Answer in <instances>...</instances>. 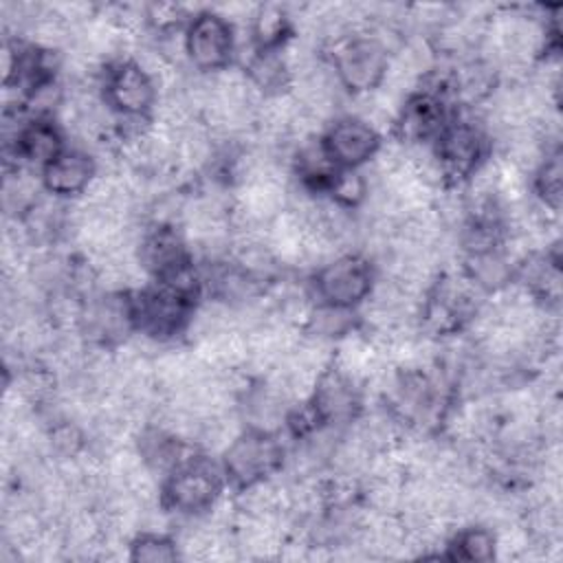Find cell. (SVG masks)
I'll return each mask as SVG.
<instances>
[{
  "mask_svg": "<svg viewBox=\"0 0 563 563\" xmlns=\"http://www.w3.org/2000/svg\"><path fill=\"white\" fill-rule=\"evenodd\" d=\"M130 303L134 332L156 343H165L187 332L196 297L165 282H154V286L132 290Z\"/></svg>",
  "mask_w": 563,
  "mask_h": 563,
  "instance_id": "cell-1",
  "label": "cell"
},
{
  "mask_svg": "<svg viewBox=\"0 0 563 563\" xmlns=\"http://www.w3.org/2000/svg\"><path fill=\"white\" fill-rule=\"evenodd\" d=\"M330 46V64L343 90H350L352 95H363L380 86L389 62V51L374 33L347 35Z\"/></svg>",
  "mask_w": 563,
  "mask_h": 563,
  "instance_id": "cell-2",
  "label": "cell"
},
{
  "mask_svg": "<svg viewBox=\"0 0 563 563\" xmlns=\"http://www.w3.org/2000/svg\"><path fill=\"white\" fill-rule=\"evenodd\" d=\"M284 464V446L277 433L260 429H242L222 451L224 477L238 486H251L273 477Z\"/></svg>",
  "mask_w": 563,
  "mask_h": 563,
  "instance_id": "cell-3",
  "label": "cell"
},
{
  "mask_svg": "<svg viewBox=\"0 0 563 563\" xmlns=\"http://www.w3.org/2000/svg\"><path fill=\"white\" fill-rule=\"evenodd\" d=\"M222 497V475L202 455L172 471L163 482L161 501L178 515H202Z\"/></svg>",
  "mask_w": 563,
  "mask_h": 563,
  "instance_id": "cell-4",
  "label": "cell"
},
{
  "mask_svg": "<svg viewBox=\"0 0 563 563\" xmlns=\"http://www.w3.org/2000/svg\"><path fill=\"white\" fill-rule=\"evenodd\" d=\"M486 130L475 119L451 117L446 121L433 145L446 185L466 180L486 161Z\"/></svg>",
  "mask_w": 563,
  "mask_h": 563,
  "instance_id": "cell-5",
  "label": "cell"
},
{
  "mask_svg": "<svg viewBox=\"0 0 563 563\" xmlns=\"http://www.w3.org/2000/svg\"><path fill=\"white\" fill-rule=\"evenodd\" d=\"M374 282V268L365 255L341 253L319 266L312 286L321 303L354 310L367 299Z\"/></svg>",
  "mask_w": 563,
  "mask_h": 563,
  "instance_id": "cell-6",
  "label": "cell"
},
{
  "mask_svg": "<svg viewBox=\"0 0 563 563\" xmlns=\"http://www.w3.org/2000/svg\"><path fill=\"white\" fill-rule=\"evenodd\" d=\"M101 99L114 117H150L158 101V88L132 59H117L103 70Z\"/></svg>",
  "mask_w": 563,
  "mask_h": 563,
  "instance_id": "cell-7",
  "label": "cell"
},
{
  "mask_svg": "<svg viewBox=\"0 0 563 563\" xmlns=\"http://www.w3.org/2000/svg\"><path fill=\"white\" fill-rule=\"evenodd\" d=\"M185 53L194 68L220 73L235 55V29L213 9H205L185 26Z\"/></svg>",
  "mask_w": 563,
  "mask_h": 563,
  "instance_id": "cell-8",
  "label": "cell"
},
{
  "mask_svg": "<svg viewBox=\"0 0 563 563\" xmlns=\"http://www.w3.org/2000/svg\"><path fill=\"white\" fill-rule=\"evenodd\" d=\"M187 246L189 244L178 227L152 224L136 242V257L145 275L154 277V282H163L191 266Z\"/></svg>",
  "mask_w": 563,
  "mask_h": 563,
  "instance_id": "cell-9",
  "label": "cell"
},
{
  "mask_svg": "<svg viewBox=\"0 0 563 563\" xmlns=\"http://www.w3.org/2000/svg\"><path fill=\"white\" fill-rule=\"evenodd\" d=\"M321 141L339 169H358L380 150V134L354 114L334 119Z\"/></svg>",
  "mask_w": 563,
  "mask_h": 563,
  "instance_id": "cell-10",
  "label": "cell"
},
{
  "mask_svg": "<svg viewBox=\"0 0 563 563\" xmlns=\"http://www.w3.org/2000/svg\"><path fill=\"white\" fill-rule=\"evenodd\" d=\"M310 402L323 424L343 429L356 422L363 411L361 383L345 376L336 367H328L319 376Z\"/></svg>",
  "mask_w": 563,
  "mask_h": 563,
  "instance_id": "cell-11",
  "label": "cell"
},
{
  "mask_svg": "<svg viewBox=\"0 0 563 563\" xmlns=\"http://www.w3.org/2000/svg\"><path fill=\"white\" fill-rule=\"evenodd\" d=\"M99 172L97 158L86 150H64L55 161H51L40 174L44 191L55 198L84 196Z\"/></svg>",
  "mask_w": 563,
  "mask_h": 563,
  "instance_id": "cell-12",
  "label": "cell"
},
{
  "mask_svg": "<svg viewBox=\"0 0 563 563\" xmlns=\"http://www.w3.org/2000/svg\"><path fill=\"white\" fill-rule=\"evenodd\" d=\"M462 273L486 295L497 292L506 288L510 282H515L517 262L501 242L490 249L464 253Z\"/></svg>",
  "mask_w": 563,
  "mask_h": 563,
  "instance_id": "cell-13",
  "label": "cell"
},
{
  "mask_svg": "<svg viewBox=\"0 0 563 563\" xmlns=\"http://www.w3.org/2000/svg\"><path fill=\"white\" fill-rule=\"evenodd\" d=\"M15 156L35 169H44L64 152V136L59 123L53 119H31L13 145Z\"/></svg>",
  "mask_w": 563,
  "mask_h": 563,
  "instance_id": "cell-14",
  "label": "cell"
},
{
  "mask_svg": "<svg viewBox=\"0 0 563 563\" xmlns=\"http://www.w3.org/2000/svg\"><path fill=\"white\" fill-rule=\"evenodd\" d=\"M356 330V314L352 308H341V306H330V303H314L303 332L330 343L341 341L350 332Z\"/></svg>",
  "mask_w": 563,
  "mask_h": 563,
  "instance_id": "cell-15",
  "label": "cell"
},
{
  "mask_svg": "<svg viewBox=\"0 0 563 563\" xmlns=\"http://www.w3.org/2000/svg\"><path fill=\"white\" fill-rule=\"evenodd\" d=\"M290 13L279 4H260L249 33L255 48H279L290 37Z\"/></svg>",
  "mask_w": 563,
  "mask_h": 563,
  "instance_id": "cell-16",
  "label": "cell"
},
{
  "mask_svg": "<svg viewBox=\"0 0 563 563\" xmlns=\"http://www.w3.org/2000/svg\"><path fill=\"white\" fill-rule=\"evenodd\" d=\"M449 556L462 561H490L495 559V530L484 523H468L457 528L446 543Z\"/></svg>",
  "mask_w": 563,
  "mask_h": 563,
  "instance_id": "cell-17",
  "label": "cell"
},
{
  "mask_svg": "<svg viewBox=\"0 0 563 563\" xmlns=\"http://www.w3.org/2000/svg\"><path fill=\"white\" fill-rule=\"evenodd\" d=\"M532 187L537 200L552 211L561 207V189H563V169H561V152L559 147L550 150L543 161L532 172Z\"/></svg>",
  "mask_w": 563,
  "mask_h": 563,
  "instance_id": "cell-18",
  "label": "cell"
},
{
  "mask_svg": "<svg viewBox=\"0 0 563 563\" xmlns=\"http://www.w3.org/2000/svg\"><path fill=\"white\" fill-rule=\"evenodd\" d=\"M180 556L178 541L165 532H139L130 539V559L141 563H167Z\"/></svg>",
  "mask_w": 563,
  "mask_h": 563,
  "instance_id": "cell-19",
  "label": "cell"
},
{
  "mask_svg": "<svg viewBox=\"0 0 563 563\" xmlns=\"http://www.w3.org/2000/svg\"><path fill=\"white\" fill-rule=\"evenodd\" d=\"M328 198H332L336 205L347 207V209H356L367 200L369 194V185L367 180L361 176L358 169H339L334 174V178L330 180L328 189H325Z\"/></svg>",
  "mask_w": 563,
  "mask_h": 563,
  "instance_id": "cell-20",
  "label": "cell"
}]
</instances>
